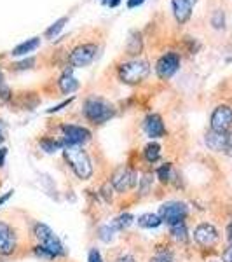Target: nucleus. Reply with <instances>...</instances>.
Here are the masks:
<instances>
[{
  "label": "nucleus",
  "mask_w": 232,
  "mask_h": 262,
  "mask_svg": "<svg viewBox=\"0 0 232 262\" xmlns=\"http://www.w3.org/2000/svg\"><path fill=\"white\" fill-rule=\"evenodd\" d=\"M171 236H173V239H176V242H180V243L187 242L189 231H187L185 222H178V224H175V226H171Z\"/></svg>",
  "instance_id": "obj_20"
},
{
  "label": "nucleus",
  "mask_w": 232,
  "mask_h": 262,
  "mask_svg": "<svg viewBox=\"0 0 232 262\" xmlns=\"http://www.w3.org/2000/svg\"><path fill=\"white\" fill-rule=\"evenodd\" d=\"M115 262H136V260H134V257L131 255H121Z\"/></svg>",
  "instance_id": "obj_37"
},
{
  "label": "nucleus",
  "mask_w": 232,
  "mask_h": 262,
  "mask_svg": "<svg viewBox=\"0 0 232 262\" xmlns=\"http://www.w3.org/2000/svg\"><path fill=\"white\" fill-rule=\"evenodd\" d=\"M133 215L131 213H122L119 215V217L115 219V221L112 222V227L115 231H122V229H126V227H129L133 224Z\"/></svg>",
  "instance_id": "obj_23"
},
{
  "label": "nucleus",
  "mask_w": 232,
  "mask_h": 262,
  "mask_svg": "<svg viewBox=\"0 0 232 262\" xmlns=\"http://www.w3.org/2000/svg\"><path fill=\"white\" fill-rule=\"evenodd\" d=\"M58 86H60L61 93H65V95H70V93L79 90V81L72 75V69H66L63 72L60 81H58Z\"/></svg>",
  "instance_id": "obj_16"
},
{
  "label": "nucleus",
  "mask_w": 232,
  "mask_h": 262,
  "mask_svg": "<svg viewBox=\"0 0 232 262\" xmlns=\"http://www.w3.org/2000/svg\"><path fill=\"white\" fill-rule=\"evenodd\" d=\"M16 248V234L12 227L6 222H0V255H11Z\"/></svg>",
  "instance_id": "obj_12"
},
{
  "label": "nucleus",
  "mask_w": 232,
  "mask_h": 262,
  "mask_svg": "<svg viewBox=\"0 0 232 262\" xmlns=\"http://www.w3.org/2000/svg\"><path fill=\"white\" fill-rule=\"evenodd\" d=\"M227 236H229V239L232 243V224H229V227H227Z\"/></svg>",
  "instance_id": "obj_40"
},
{
  "label": "nucleus",
  "mask_w": 232,
  "mask_h": 262,
  "mask_svg": "<svg viewBox=\"0 0 232 262\" xmlns=\"http://www.w3.org/2000/svg\"><path fill=\"white\" fill-rule=\"evenodd\" d=\"M232 126V108L227 105H220V107L215 108L212 114V129L220 131V133H227Z\"/></svg>",
  "instance_id": "obj_10"
},
{
  "label": "nucleus",
  "mask_w": 232,
  "mask_h": 262,
  "mask_svg": "<svg viewBox=\"0 0 232 262\" xmlns=\"http://www.w3.org/2000/svg\"><path fill=\"white\" fill-rule=\"evenodd\" d=\"M222 260H223V262H232V243H230V247H227L225 250H223V253H222Z\"/></svg>",
  "instance_id": "obj_31"
},
{
  "label": "nucleus",
  "mask_w": 232,
  "mask_h": 262,
  "mask_svg": "<svg viewBox=\"0 0 232 262\" xmlns=\"http://www.w3.org/2000/svg\"><path fill=\"white\" fill-rule=\"evenodd\" d=\"M113 227L110 226H103V227H100V231H98V234H100V239L101 242H105V243H110L112 242V238H113Z\"/></svg>",
  "instance_id": "obj_26"
},
{
  "label": "nucleus",
  "mask_w": 232,
  "mask_h": 262,
  "mask_svg": "<svg viewBox=\"0 0 232 262\" xmlns=\"http://www.w3.org/2000/svg\"><path fill=\"white\" fill-rule=\"evenodd\" d=\"M4 142V128H2V124H0V143Z\"/></svg>",
  "instance_id": "obj_41"
},
{
  "label": "nucleus",
  "mask_w": 232,
  "mask_h": 262,
  "mask_svg": "<svg viewBox=\"0 0 232 262\" xmlns=\"http://www.w3.org/2000/svg\"><path fill=\"white\" fill-rule=\"evenodd\" d=\"M163 224L161 217L157 213H143L138 217V226L145 227V229H155Z\"/></svg>",
  "instance_id": "obj_18"
},
{
  "label": "nucleus",
  "mask_w": 232,
  "mask_h": 262,
  "mask_svg": "<svg viewBox=\"0 0 232 262\" xmlns=\"http://www.w3.org/2000/svg\"><path fill=\"white\" fill-rule=\"evenodd\" d=\"M227 137H229L227 133H220V131L212 129L206 135V145L215 152H223L227 147Z\"/></svg>",
  "instance_id": "obj_14"
},
{
  "label": "nucleus",
  "mask_w": 232,
  "mask_h": 262,
  "mask_svg": "<svg viewBox=\"0 0 232 262\" xmlns=\"http://www.w3.org/2000/svg\"><path fill=\"white\" fill-rule=\"evenodd\" d=\"M180 67V56L176 53H166L163 54L161 58L157 60L155 63V72H157L159 79H163V81H166V79L173 77V75L176 74V70H178Z\"/></svg>",
  "instance_id": "obj_8"
},
{
  "label": "nucleus",
  "mask_w": 232,
  "mask_h": 262,
  "mask_svg": "<svg viewBox=\"0 0 232 262\" xmlns=\"http://www.w3.org/2000/svg\"><path fill=\"white\" fill-rule=\"evenodd\" d=\"M6 156H7V149H4V147H0V168L6 164Z\"/></svg>",
  "instance_id": "obj_35"
},
{
  "label": "nucleus",
  "mask_w": 232,
  "mask_h": 262,
  "mask_svg": "<svg viewBox=\"0 0 232 262\" xmlns=\"http://www.w3.org/2000/svg\"><path fill=\"white\" fill-rule=\"evenodd\" d=\"M143 2H145V0H128V7H129V9H133V7L142 6Z\"/></svg>",
  "instance_id": "obj_36"
},
{
  "label": "nucleus",
  "mask_w": 232,
  "mask_h": 262,
  "mask_svg": "<svg viewBox=\"0 0 232 262\" xmlns=\"http://www.w3.org/2000/svg\"><path fill=\"white\" fill-rule=\"evenodd\" d=\"M107 4H108L110 7H117V6L121 4V0H107Z\"/></svg>",
  "instance_id": "obj_39"
},
{
  "label": "nucleus",
  "mask_w": 232,
  "mask_h": 262,
  "mask_svg": "<svg viewBox=\"0 0 232 262\" xmlns=\"http://www.w3.org/2000/svg\"><path fill=\"white\" fill-rule=\"evenodd\" d=\"M33 63H35V60H33V58H28V60H25V61H21V63H16L14 67L18 70H23V69H30Z\"/></svg>",
  "instance_id": "obj_30"
},
{
  "label": "nucleus",
  "mask_w": 232,
  "mask_h": 262,
  "mask_svg": "<svg viewBox=\"0 0 232 262\" xmlns=\"http://www.w3.org/2000/svg\"><path fill=\"white\" fill-rule=\"evenodd\" d=\"M63 131V149L72 145H82L91 138V131L82 128V126H75V124H65L61 126Z\"/></svg>",
  "instance_id": "obj_7"
},
{
  "label": "nucleus",
  "mask_w": 232,
  "mask_h": 262,
  "mask_svg": "<svg viewBox=\"0 0 232 262\" xmlns=\"http://www.w3.org/2000/svg\"><path fill=\"white\" fill-rule=\"evenodd\" d=\"M143 154H145V159L149 163H155L159 161V158H161V145L159 143H149V145L145 147V150H143Z\"/></svg>",
  "instance_id": "obj_21"
},
{
  "label": "nucleus",
  "mask_w": 232,
  "mask_h": 262,
  "mask_svg": "<svg viewBox=\"0 0 232 262\" xmlns=\"http://www.w3.org/2000/svg\"><path fill=\"white\" fill-rule=\"evenodd\" d=\"M40 147L45 152L53 154V152L63 149V142L61 140H53V138H42V140H40Z\"/></svg>",
  "instance_id": "obj_24"
},
{
  "label": "nucleus",
  "mask_w": 232,
  "mask_h": 262,
  "mask_svg": "<svg viewBox=\"0 0 232 262\" xmlns=\"http://www.w3.org/2000/svg\"><path fill=\"white\" fill-rule=\"evenodd\" d=\"M6 84V81H4V74H2V70H0V86H4Z\"/></svg>",
  "instance_id": "obj_42"
},
{
  "label": "nucleus",
  "mask_w": 232,
  "mask_h": 262,
  "mask_svg": "<svg viewBox=\"0 0 232 262\" xmlns=\"http://www.w3.org/2000/svg\"><path fill=\"white\" fill-rule=\"evenodd\" d=\"M143 129L149 135L150 138H163L166 135V128H164L163 117L157 114H150L149 117L143 122Z\"/></svg>",
  "instance_id": "obj_13"
},
{
  "label": "nucleus",
  "mask_w": 232,
  "mask_h": 262,
  "mask_svg": "<svg viewBox=\"0 0 232 262\" xmlns=\"http://www.w3.org/2000/svg\"><path fill=\"white\" fill-rule=\"evenodd\" d=\"M12 192H14V191H9V192H7V194H4V196H2V198H0V206H2V205H4V203H6L7 200H9V198L12 196Z\"/></svg>",
  "instance_id": "obj_38"
},
{
  "label": "nucleus",
  "mask_w": 232,
  "mask_h": 262,
  "mask_svg": "<svg viewBox=\"0 0 232 262\" xmlns=\"http://www.w3.org/2000/svg\"><path fill=\"white\" fill-rule=\"evenodd\" d=\"M136 184H138L136 171L131 170V168H128V166H121L119 170H115V173H113V177H112L113 189H115L117 192H122V194L131 191Z\"/></svg>",
  "instance_id": "obj_6"
},
{
  "label": "nucleus",
  "mask_w": 232,
  "mask_h": 262,
  "mask_svg": "<svg viewBox=\"0 0 232 262\" xmlns=\"http://www.w3.org/2000/svg\"><path fill=\"white\" fill-rule=\"evenodd\" d=\"M173 2V12L178 23H185L192 14V4L189 0H171Z\"/></svg>",
  "instance_id": "obj_15"
},
{
  "label": "nucleus",
  "mask_w": 232,
  "mask_h": 262,
  "mask_svg": "<svg viewBox=\"0 0 232 262\" xmlns=\"http://www.w3.org/2000/svg\"><path fill=\"white\" fill-rule=\"evenodd\" d=\"M152 187V179H150V175L147 173L145 177L142 179V187H140V192H142V196H145L147 192H149V189Z\"/></svg>",
  "instance_id": "obj_27"
},
{
  "label": "nucleus",
  "mask_w": 232,
  "mask_h": 262,
  "mask_svg": "<svg viewBox=\"0 0 232 262\" xmlns=\"http://www.w3.org/2000/svg\"><path fill=\"white\" fill-rule=\"evenodd\" d=\"M212 23H213L217 28H222V27H223V14H222L220 11H218V12H215V16H213Z\"/></svg>",
  "instance_id": "obj_29"
},
{
  "label": "nucleus",
  "mask_w": 232,
  "mask_h": 262,
  "mask_svg": "<svg viewBox=\"0 0 232 262\" xmlns=\"http://www.w3.org/2000/svg\"><path fill=\"white\" fill-rule=\"evenodd\" d=\"M189 2H191V4H196V2H197V0H189Z\"/></svg>",
  "instance_id": "obj_43"
},
{
  "label": "nucleus",
  "mask_w": 232,
  "mask_h": 262,
  "mask_svg": "<svg viewBox=\"0 0 232 262\" xmlns=\"http://www.w3.org/2000/svg\"><path fill=\"white\" fill-rule=\"evenodd\" d=\"M157 179L161 180L163 184H171V182L176 179L175 168H173L171 163H166V164H163V166L159 168V170H157Z\"/></svg>",
  "instance_id": "obj_19"
},
{
  "label": "nucleus",
  "mask_w": 232,
  "mask_h": 262,
  "mask_svg": "<svg viewBox=\"0 0 232 262\" xmlns=\"http://www.w3.org/2000/svg\"><path fill=\"white\" fill-rule=\"evenodd\" d=\"M194 239L204 248H212L218 242V232L212 224H199L194 231Z\"/></svg>",
  "instance_id": "obj_11"
},
{
  "label": "nucleus",
  "mask_w": 232,
  "mask_h": 262,
  "mask_svg": "<svg viewBox=\"0 0 232 262\" xmlns=\"http://www.w3.org/2000/svg\"><path fill=\"white\" fill-rule=\"evenodd\" d=\"M72 100H74V98H70V100H65V101H63V103L56 105V107H53V108H49V111H48V114H53V112H60L63 107H66V105H68V103H72Z\"/></svg>",
  "instance_id": "obj_32"
},
{
  "label": "nucleus",
  "mask_w": 232,
  "mask_h": 262,
  "mask_svg": "<svg viewBox=\"0 0 232 262\" xmlns=\"http://www.w3.org/2000/svg\"><path fill=\"white\" fill-rule=\"evenodd\" d=\"M113 105L110 101L100 98V96H92L84 103V116L87 121H91L92 124H103L110 117H113Z\"/></svg>",
  "instance_id": "obj_2"
},
{
  "label": "nucleus",
  "mask_w": 232,
  "mask_h": 262,
  "mask_svg": "<svg viewBox=\"0 0 232 262\" xmlns=\"http://www.w3.org/2000/svg\"><path fill=\"white\" fill-rule=\"evenodd\" d=\"M63 154H65V159L68 161L70 168L74 170V173L79 177V179L81 180L91 179L92 164H91V159L86 150H82L79 145H72V147H65V149H63Z\"/></svg>",
  "instance_id": "obj_1"
},
{
  "label": "nucleus",
  "mask_w": 232,
  "mask_h": 262,
  "mask_svg": "<svg viewBox=\"0 0 232 262\" xmlns=\"http://www.w3.org/2000/svg\"><path fill=\"white\" fill-rule=\"evenodd\" d=\"M142 37H140V33H136V32H133L131 33V37H129V42H128V54H140L142 53Z\"/></svg>",
  "instance_id": "obj_22"
},
{
  "label": "nucleus",
  "mask_w": 232,
  "mask_h": 262,
  "mask_svg": "<svg viewBox=\"0 0 232 262\" xmlns=\"http://www.w3.org/2000/svg\"><path fill=\"white\" fill-rule=\"evenodd\" d=\"M96 44H81L70 53L72 67H87L96 56Z\"/></svg>",
  "instance_id": "obj_9"
},
{
  "label": "nucleus",
  "mask_w": 232,
  "mask_h": 262,
  "mask_svg": "<svg viewBox=\"0 0 232 262\" xmlns=\"http://www.w3.org/2000/svg\"><path fill=\"white\" fill-rule=\"evenodd\" d=\"M150 262H173V259L170 255H157V257H154Z\"/></svg>",
  "instance_id": "obj_33"
},
{
  "label": "nucleus",
  "mask_w": 232,
  "mask_h": 262,
  "mask_svg": "<svg viewBox=\"0 0 232 262\" xmlns=\"http://www.w3.org/2000/svg\"><path fill=\"white\" fill-rule=\"evenodd\" d=\"M35 238H37V242H39V247L45 248L53 257L65 255V250H63L60 238H58L53 232V229L45 226V224H37L35 226Z\"/></svg>",
  "instance_id": "obj_4"
},
{
  "label": "nucleus",
  "mask_w": 232,
  "mask_h": 262,
  "mask_svg": "<svg viewBox=\"0 0 232 262\" xmlns=\"http://www.w3.org/2000/svg\"><path fill=\"white\" fill-rule=\"evenodd\" d=\"M157 215L161 217L163 222L168 224V226H175V224L185 221V217L189 215V208L185 203L170 201V203H164L161 208H159Z\"/></svg>",
  "instance_id": "obj_5"
},
{
  "label": "nucleus",
  "mask_w": 232,
  "mask_h": 262,
  "mask_svg": "<svg viewBox=\"0 0 232 262\" xmlns=\"http://www.w3.org/2000/svg\"><path fill=\"white\" fill-rule=\"evenodd\" d=\"M66 21H68V18H60L58 21H54V23L51 25L48 30H45V37H49V39H54V37H56L58 33H60L61 28L65 27Z\"/></svg>",
  "instance_id": "obj_25"
},
{
  "label": "nucleus",
  "mask_w": 232,
  "mask_h": 262,
  "mask_svg": "<svg viewBox=\"0 0 232 262\" xmlns=\"http://www.w3.org/2000/svg\"><path fill=\"white\" fill-rule=\"evenodd\" d=\"M87 262H103V259H101V253L96 250V248H91L89 255H87Z\"/></svg>",
  "instance_id": "obj_28"
},
{
  "label": "nucleus",
  "mask_w": 232,
  "mask_h": 262,
  "mask_svg": "<svg viewBox=\"0 0 232 262\" xmlns=\"http://www.w3.org/2000/svg\"><path fill=\"white\" fill-rule=\"evenodd\" d=\"M150 72L149 63L145 60H131L126 61L119 67V77L122 82L126 84H140L142 81H145L147 75Z\"/></svg>",
  "instance_id": "obj_3"
},
{
  "label": "nucleus",
  "mask_w": 232,
  "mask_h": 262,
  "mask_svg": "<svg viewBox=\"0 0 232 262\" xmlns=\"http://www.w3.org/2000/svg\"><path fill=\"white\" fill-rule=\"evenodd\" d=\"M39 44H40L39 37H32V39H28L27 42H21L19 46H16V48L11 51V54L12 56H23V54L35 51L37 48H39Z\"/></svg>",
  "instance_id": "obj_17"
},
{
  "label": "nucleus",
  "mask_w": 232,
  "mask_h": 262,
  "mask_svg": "<svg viewBox=\"0 0 232 262\" xmlns=\"http://www.w3.org/2000/svg\"><path fill=\"white\" fill-rule=\"evenodd\" d=\"M225 152L229 156H232V131L229 133V137H227V147H225Z\"/></svg>",
  "instance_id": "obj_34"
}]
</instances>
